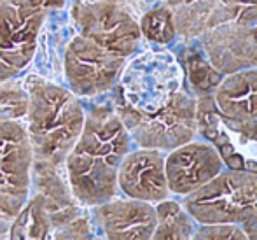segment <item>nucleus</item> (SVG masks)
<instances>
[{"label":"nucleus","mask_w":257,"mask_h":240,"mask_svg":"<svg viewBox=\"0 0 257 240\" xmlns=\"http://www.w3.org/2000/svg\"><path fill=\"white\" fill-rule=\"evenodd\" d=\"M28 109V93L16 81L0 83V121H23Z\"/></svg>","instance_id":"nucleus-22"},{"label":"nucleus","mask_w":257,"mask_h":240,"mask_svg":"<svg viewBox=\"0 0 257 240\" xmlns=\"http://www.w3.org/2000/svg\"><path fill=\"white\" fill-rule=\"evenodd\" d=\"M198 137L215 147L224 169L257 172V121L220 114L212 95L196 98Z\"/></svg>","instance_id":"nucleus-7"},{"label":"nucleus","mask_w":257,"mask_h":240,"mask_svg":"<svg viewBox=\"0 0 257 240\" xmlns=\"http://www.w3.org/2000/svg\"><path fill=\"white\" fill-rule=\"evenodd\" d=\"M117 190L121 196L153 205L170 198L172 193L166 183L165 152L133 147L119 165Z\"/></svg>","instance_id":"nucleus-14"},{"label":"nucleus","mask_w":257,"mask_h":240,"mask_svg":"<svg viewBox=\"0 0 257 240\" xmlns=\"http://www.w3.org/2000/svg\"><path fill=\"white\" fill-rule=\"evenodd\" d=\"M48 11L0 0V56L23 72L37 49Z\"/></svg>","instance_id":"nucleus-12"},{"label":"nucleus","mask_w":257,"mask_h":240,"mask_svg":"<svg viewBox=\"0 0 257 240\" xmlns=\"http://www.w3.org/2000/svg\"><path fill=\"white\" fill-rule=\"evenodd\" d=\"M172 11L177 35L186 42L215 27L257 21V0H196Z\"/></svg>","instance_id":"nucleus-13"},{"label":"nucleus","mask_w":257,"mask_h":240,"mask_svg":"<svg viewBox=\"0 0 257 240\" xmlns=\"http://www.w3.org/2000/svg\"><path fill=\"white\" fill-rule=\"evenodd\" d=\"M198 224H245L257 210V172L224 169L208 184L180 200Z\"/></svg>","instance_id":"nucleus-4"},{"label":"nucleus","mask_w":257,"mask_h":240,"mask_svg":"<svg viewBox=\"0 0 257 240\" xmlns=\"http://www.w3.org/2000/svg\"><path fill=\"white\" fill-rule=\"evenodd\" d=\"M243 231L247 233V237L250 240H257V210L254 212V216L247 221L245 224H241Z\"/></svg>","instance_id":"nucleus-26"},{"label":"nucleus","mask_w":257,"mask_h":240,"mask_svg":"<svg viewBox=\"0 0 257 240\" xmlns=\"http://www.w3.org/2000/svg\"><path fill=\"white\" fill-rule=\"evenodd\" d=\"M121 121L135 147L168 152L198 139L196 97L186 86L156 114L124 116Z\"/></svg>","instance_id":"nucleus-6"},{"label":"nucleus","mask_w":257,"mask_h":240,"mask_svg":"<svg viewBox=\"0 0 257 240\" xmlns=\"http://www.w3.org/2000/svg\"><path fill=\"white\" fill-rule=\"evenodd\" d=\"M32 193L39 196L49 217L51 228L65 226L82 214L81 203L72 195L67 183L65 169L46 163H34L32 167Z\"/></svg>","instance_id":"nucleus-16"},{"label":"nucleus","mask_w":257,"mask_h":240,"mask_svg":"<svg viewBox=\"0 0 257 240\" xmlns=\"http://www.w3.org/2000/svg\"><path fill=\"white\" fill-rule=\"evenodd\" d=\"M133 147L112 105H96L86 112L82 132L63 165L72 195L82 207H96L119 195L117 170Z\"/></svg>","instance_id":"nucleus-1"},{"label":"nucleus","mask_w":257,"mask_h":240,"mask_svg":"<svg viewBox=\"0 0 257 240\" xmlns=\"http://www.w3.org/2000/svg\"><path fill=\"white\" fill-rule=\"evenodd\" d=\"M191 46L186 48L184 53V74H186V83L189 90L194 93V97L213 95L219 83L222 81L224 75L210 63V60L205 56L200 46L194 41H189Z\"/></svg>","instance_id":"nucleus-19"},{"label":"nucleus","mask_w":257,"mask_h":240,"mask_svg":"<svg viewBox=\"0 0 257 240\" xmlns=\"http://www.w3.org/2000/svg\"><path fill=\"white\" fill-rule=\"evenodd\" d=\"M9 224L11 221L7 217L0 216V240H7V233H9Z\"/></svg>","instance_id":"nucleus-27"},{"label":"nucleus","mask_w":257,"mask_h":240,"mask_svg":"<svg viewBox=\"0 0 257 240\" xmlns=\"http://www.w3.org/2000/svg\"><path fill=\"white\" fill-rule=\"evenodd\" d=\"M212 98L220 114L240 121H257V68L226 74Z\"/></svg>","instance_id":"nucleus-17"},{"label":"nucleus","mask_w":257,"mask_h":240,"mask_svg":"<svg viewBox=\"0 0 257 240\" xmlns=\"http://www.w3.org/2000/svg\"><path fill=\"white\" fill-rule=\"evenodd\" d=\"M30 140L23 121H0V216L13 221L32 190Z\"/></svg>","instance_id":"nucleus-9"},{"label":"nucleus","mask_w":257,"mask_h":240,"mask_svg":"<svg viewBox=\"0 0 257 240\" xmlns=\"http://www.w3.org/2000/svg\"><path fill=\"white\" fill-rule=\"evenodd\" d=\"M53 228L46 209L37 195L32 193L9 224L7 240H49Z\"/></svg>","instance_id":"nucleus-20"},{"label":"nucleus","mask_w":257,"mask_h":240,"mask_svg":"<svg viewBox=\"0 0 257 240\" xmlns=\"http://www.w3.org/2000/svg\"><path fill=\"white\" fill-rule=\"evenodd\" d=\"M224 170L219 152L210 142L194 139L165 152V174L173 198L193 195Z\"/></svg>","instance_id":"nucleus-10"},{"label":"nucleus","mask_w":257,"mask_h":240,"mask_svg":"<svg viewBox=\"0 0 257 240\" xmlns=\"http://www.w3.org/2000/svg\"><path fill=\"white\" fill-rule=\"evenodd\" d=\"M196 2V0H165V4L168 7H177V6H184V4H191Z\"/></svg>","instance_id":"nucleus-28"},{"label":"nucleus","mask_w":257,"mask_h":240,"mask_svg":"<svg viewBox=\"0 0 257 240\" xmlns=\"http://www.w3.org/2000/svg\"><path fill=\"white\" fill-rule=\"evenodd\" d=\"M194 42L222 75L257 68V21L215 27Z\"/></svg>","instance_id":"nucleus-11"},{"label":"nucleus","mask_w":257,"mask_h":240,"mask_svg":"<svg viewBox=\"0 0 257 240\" xmlns=\"http://www.w3.org/2000/svg\"><path fill=\"white\" fill-rule=\"evenodd\" d=\"M9 2L23 7H37V9H44L48 13L58 11L65 6V0H9Z\"/></svg>","instance_id":"nucleus-25"},{"label":"nucleus","mask_w":257,"mask_h":240,"mask_svg":"<svg viewBox=\"0 0 257 240\" xmlns=\"http://www.w3.org/2000/svg\"><path fill=\"white\" fill-rule=\"evenodd\" d=\"M186 74L179 58L166 49H151L126 61L114 86V111L124 116H151L161 111L186 88Z\"/></svg>","instance_id":"nucleus-3"},{"label":"nucleus","mask_w":257,"mask_h":240,"mask_svg":"<svg viewBox=\"0 0 257 240\" xmlns=\"http://www.w3.org/2000/svg\"><path fill=\"white\" fill-rule=\"evenodd\" d=\"M193 240H250L240 224L210 223L198 224L193 233Z\"/></svg>","instance_id":"nucleus-23"},{"label":"nucleus","mask_w":257,"mask_h":240,"mask_svg":"<svg viewBox=\"0 0 257 240\" xmlns=\"http://www.w3.org/2000/svg\"><path fill=\"white\" fill-rule=\"evenodd\" d=\"M139 28L142 39L156 46H168L179 37L173 21V11L166 4L146 11L139 20Z\"/></svg>","instance_id":"nucleus-21"},{"label":"nucleus","mask_w":257,"mask_h":240,"mask_svg":"<svg viewBox=\"0 0 257 240\" xmlns=\"http://www.w3.org/2000/svg\"><path fill=\"white\" fill-rule=\"evenodd\" d=\"M23 86L28 93L25 130L34 163L63 169L84 126V107L68 88L39 75H28Z\"/></svg>","instance_id":"nucleus-2"},{"label":"nucleus","mask_w":257,"mask_h":240,"mask_svg":"<svg viewBox=\"0 0 257 240\" xmlns=\"http://www.w3.org/2000/svg\"><path fill=\"white\" fill-rule=\"evenodd\" d=\"M49 240H93L91 219L84 212L65 226H60L51 231Z\"/></svg>","instance_id":"nucleus-24"},{"label":"nucleus","mask_w":257,"mask_h":240,"mask_svg":"<svg viewBox=\"0 0 257 240\" xmlns=\"http://www.w3.org/2000/svg\"><path fill=\"white\" fill-rule=\"evenodd\" d=\"M158 224L149 240H193L198 223L184 209L179 198L163 200L156 203Z\"/></svg>","instance_id":"nucleus-18"},{"label":"nucleus","mask_w":257,"mask_h":240,"mask_svg":"<svg viewBox=\"0 0 257 240\" xmlns=\"http://www.w3.org/2000/svg\"><path fill=\"white\" fill-rule=\"evenodd\" d=\"M70 18L79 35L126 60L142 41L139 20L124 0H79L72 6Z\"/></svg>","instance_id":"nucleus-5"},{"label":"nucleus","mask_w":257,"mask_h":240,"mask_svg":"<svg viewBox=\"0 0 257 240\" xmlns=\"http://www.w3.org/2000/svg\"><path fill=\"white\" fill-rule=\"evenodd\" d=\"M110 51L100 48L82 35H74L63 51V75L67 88L75 97H98L108 93L117 85L126 65Z\"/></svg>","instance_id":"nucleus-8"},{"label":"nucleus","mask_w":257,"mask_h":240,"mask_svg":"<svg viewBox=\"0 0 257 240\" xmlns=\"http://www.w3.org/2000/svg\"><path fill=\"white\" fill-rule=\"evenodd\" d=\"M93 209V221L105 240H149L158 224L156 205L114 196Z\"/></svg>","instance_id":"nucleus-15"}]
</instances>
